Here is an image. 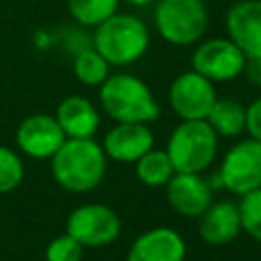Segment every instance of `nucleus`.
Wrapping results in <instances>:
<instances>
[{
  "instance_id": "obj_22",
  "label": "nucleus",
  "mask_w": 261,
  "mask_h": 261,
  "mask_svg": "<svg viewBox=\"0 0 261 261\" xmlns=\"http://www.w3.org/2000/svg\"><path fill=\"white\" fill-rule=\"evenodd\" d=\"M239 214H241V228L251 239L261 243V188L241 196Z\"/></svg>"
},
{
  "instance_id": "obj_1",
  "label": "nucleus",
  "mask_w": 261,
  "mask_h": 261,
  "mask_svg": "<svg viewBox=\"0 0 261 261\" xmlns=\"http://www.w3.org/2000/svg\"><path fill=\"white\" fill-rule=\"evenodd\" d=\"M55 181L73 194L96 190L106 175V153L94 139H65L51 157Z\"/></svg>"
},
{
  "instance_id": "obj_18",
  "label": "nucleus",
  "mask_w": 261,
  "mask_h": 261,
  "mask_svg": "<svg viewBox=\"0 0 261 261\" xmlns=\"http://www.w3.org/2000/svg\"><path fill=\"white\" fill-rule=\"evenodd\" d=\"M135 165H137L135 173H137L139 181H143L149 188H163L175 173L167 151H161V149L147 151Z\"/></svg>"
},
{
  "instance_id": "obj_26",
  "label": "nucleus",
  "mask_w": 261,
  "mask_h": 261,
  "mask_svg": "<svg viewBox=\"0 0 261 261\" xmlns=\"http://www.w3.org/2000/svg\"><path fill=\"white\" fill-rule=\"evenodd\" d=\"M124 2L133 4V6H149V4H153L155 0H124Z\"/></svg>"
},
{
  "instance_id": "obj_2",
  "label": "nucleus",
  "mask_w": 261,
  "mask_h": 261,
  "mask_svg": "<svg viewBox=\"0 0 261 261\" xmlns=\"http://www.w3.org/2000/svg\"><path fill=\"white\" fill-rule=\"evenodd\" d=\"M100 106L116 122H153L161 108L151 88L130 73H110L100 84Z\"/></svg>"
},
{
  "instance_id": "obj_9",
  "label": "nucleus",
  "mask_w": 261,
  "mask_h": 261,
  "mask_svg": "<svg viewBox=\"0 0 261 261\" xmlns=\"http://www.w3.org/2000/svg\"><path fill=\"white\" fill-rule=\"evenodd\" d=\"M216 98L214 84L194 69L179 73L169 86V104L181 120L206 118Z\"/></svg>"
},
{
  "instance_id": "obj_14",
  "label": "nucleus",
  "mask_w": 261,
  "mask_h": 261,
  "mask_svg": "<svg viewBox=\"0 0 261 261\" xmlns=\"http://www.w3.org/2000/svg\"><path fill=\"white\" fill-rule=\"evenodd\" d=\"M186 241L177 230L155 226L133 241L126 261H186Z\"/></svg>"
},
{
  "instance_id": "obj_19",
  "label": "nucleus",
  "mask_w": 261,
  "mask_h": 261,
  "mask_svg": "<svg viewBox=\"0 0 261 261\" xmlns=\"http://www.w3.org/2000/svg\"><path fill=\"white\" fill-rule=\"evenodd\" d=\"M73 73L84 86H100L110 75V63L94 47H84L73 57Z\"/></svg>"
},
{
  "instance_id": "obj_13",
  "label": "nucleus",
  "mask_w": 261,
  "mask_h": 261,
  "mask_svg": "<svg viewBox=\"0 0 261 261\" xmlns=\"http://www.w3.org/2000/svg\"><path fill=\"white\" fill-rule=\"evenodd\" d=\"M169 206L181 214L200 218L212 204V188L200 173H179L175 171L165 184Z\"/></svg>"
},
{
  "instance_id": "obj_11",
  "label": "nucleus",
  "mask_w": 261,
  "mask_h": 261,
  "mask_svg": "<svg viewBox=\"0 0 261 261\" xmlns=\"http://www.w3.org/2000/svg\"><path fill=\"white\" fill-rule=\"evenodd\" d=\"M153 145V130L145 122H118L106 133L102 149L118 163H137Z\"/></svg>"
},
{
  "instance_id": "obj_25",
  "label": "nucleus",
  "mask_w": 261,
  "mask_h": 261,
  "mask_svg": "<svg viewBox=\"0 0 261 261\" xmlns=\"http://www.w3.org/2000/svg\"><path fill=\"white\" fill-rule=\"evenodd\" d=\"M243 75L247 77L249 84L261 86V57H247L245 67H243Z\"/></svg>"
},
{
  "instance_id": "obj_6",
  "label": "nucleus",
  "mask_w": 261,
  "mask_h": 261,
  "mask_svg": "<svg viewBox=\"0 0 261 261\" xmlns=\"http://www.w3.org/2000/svg\"><path fill=\"white\" fill-rule=\"evenodd\" d=\"M122 220L106 204H84L69 212L65 232L82 247H106L120 237Z\"/></svg>"
},
{
  "instance_id": "obj_3",
  "label": "nucleus",
  "mask_w": 261,
  "mask_h": 261,
  "mask_svg": "<svg viewBox=\"0 0 261 261\" xmlns=\"http://www.w3.org/2000/svg\"><path fill=\"white\" fill-rule=\"evenodd\" d=\"M94 29V49L110 65H130L149 47V29L135 14L114 12Z\"/></svg>"
},
{
  "instance_id": "obj_16",
  "label": "nucleus",
  "mask_w": 261,
  "mask_h": 261,
  "mask_svg": "<svg viewBox=\"0 0 261 261\" xmlns=\"http://www.w3.org/2000/svg\"><path fill=\"white\" fill-rule=\"evenodd\" d=\"M241 230L239 204L232 200L212 202L200 216V237L208 245H226L234 241Z\"/></svg>"
},
{
  "instance_id": "obj_23",
  "label": "nucleus",
  "mask_w": 261,
  "mask_h": 261,
  "mask_svg": "<svg viewBox=\"0 0 261 261\" xmlns=\"http://www.w3.org/2000/svg\"><path fill=\"white\" fill-rule=\"evenodd\" d=\"M84 247L67 232L57 234L45 249V261H82Z\"/></svg>"
},
{
  "instance_id": "obj_12",
  "label": "nucleus",
  "mask_w": 261,
  "mask_h": 261,
  "mask_svg": "<svg viewBox=\"0 0 261 261\" xmlns=\"http://www.w3.org/2000/svg\"><path fill=\"white\" fill-rule=\"evenodd\" d=\"M228 39L245 57H261V0H239L226 12Z\"/></svg>"
},
{
  "instance_id": "obj_20",
  "label": "nucleus",
  "mask_w": 261,
  "mask_h": 261,
  "mask_svg": "<svg viewBox=\"0 0 261 261\" xmlns=\"http://www.w3.org/2000/svg\"><path fill=\"white\" fill-rule=\"evenodd\" d=\"M118 2L120 0H67V10L75 22L84 27H98L118 12Z\"/></svg>"
},
{
  "instance_id": "obj_8",
  "label": "nucleus",
  "mask_w": 261,
  "mask_h": 261,
  "mask_svg": "<svg viewBox=\"0 0 261 261\" xmlns=\"http://www.w3.org/2000/svg\"><path fill=\"white\" fill-rule=\"evenodd\" d=\"M245 53L226 37H214L202 41L192 53V69L214 82H230L243 75Z\"/></svg>"
},
{
  "instance_id": "obj_15",
  "label": "nucleus",
  "mask_w": 261,
  "mask_h": 261,
  "mask_svg": "<svg viewBox=\"0 0 261 261\" xmlns=\"http://www.w3.org/2000/svg\"><path fill=\"white\" fill-rule=\"evenodd\" d=\"M55 120L67 139H92L100 126L96 106L84 96H67L59 102Z\"/></svg>"
},
{
  "instance_id": "obj_5",
  "label": "nucleus",
  "mask_w": 261,
  "mask_h": 261,
  "mask_svg": "<svg viewBox=\"0 0 261 261\" xmlns=\"http://www.w3.org/2000/svg\"><path fill=\"white\" fill-rule=\"evenodd\" d=\"M153 20L163 41L188 47L198 43L208 31V8L204 0H159Z\"/></svg>"
},
{
  "instance_id": "obj_10",
  "label": "nucleus",
  "mask_w": 261,
  "mask_h": 261,
  "mask_svg": "<svg viewBox=\"0 0 261 261\" xmlns=\"http://www.w3.org/2000/svg\"><path fill=\"white\" fill-rule=\"evenodd\" d=\"M65 139L59 122L49 114H31L16 128V145L31 159H51Z\"/></svg>"
},
{
  "instance_id": "obj_24",
  "label": "nucleus",
  "mask_w": 261,
  "mask_h": 261,
  "mask_svg": "<svg viewBox=\"0 0 261 261\" xmlns=\"http://www.w3.org/2000/svg\"><path fill=\"white\" fill-rule=\"evenodd\" d=\"M245 130L249 133L251 139L261 143V96L257 100H253L247 106V122H245Z\"/></svg>"
},
{
  "instance_id": "obj_21",
  "label": "nucleus",
  "mask_w": 261,
  "mask_h": 261,
  "mask_svg": "<svg viewBox=\"0 0 261 261\" xmlns=\"http://www.w3.org/2000/svg\"><path fill=\"white\" fill-rule=\"evenodd\" d=\"M24 179V163L16 151L0 145V194H8Z\"/></svg>"
},
{
  "instance_id": "obj_7",
  "label": "nucleus",
  "mask_w": 261,
  "mask_h": 261,
  "mask_svg": "<svg viewBox=\"0 0 261 261\" xmlns=\"http://www.w3.org/2000/svg\"><path fill=\"white\" fill-rule=\"evenodd\" d=\"M218 177L220 184L237 196L261 188V143L249 137L232 145L222 157Z\"/></svg>"
},
{
  "instance_id": "obj_4",
  "label": "nucleus",
  "mask_w": 261,
  "mask_h": 261,
  "mask_svg": "<svg viewBox=\"0 0 261 261\" xmlns=\"http://www.w3.org/2000/svg\"><path fill=\"white\" fill-rule=\"evenodd\" d=\"M167 155L179 173H200L212 165L218 153V135L206 118L179 122L167 139Z\"/></svg>"
},
{
  "instance_id": "obj_17",
  "label": "nucleus",
  "mask_w": 261,
  "mask_h": 261,
  "mask_svg": "<svg viewBox=\"0 0 261 261\" xmlns=\"http://www.w3.org/2000/svg\"><path fill=\"white\" fill-rule=\"evenodd\" d=\"M206 120L218 137H237L245 130L247 108L239 100L216 98V102L212 104Z\"/></svg>"
}]
</instances>
